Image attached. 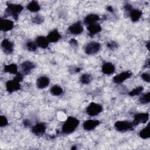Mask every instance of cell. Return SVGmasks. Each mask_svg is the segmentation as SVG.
<instances>
[{
  "mask_svg": "<svg viewBox=\"0 0 150 150\" xmlns=\"http://www.w3.org/2000/svg\"><path fill=\"white\" fill-rule=\"evenodd\" d=\"M79 124V121L75 117H69L62 126V131L66 134H69L74 131Z\"/></svg>",
  "mask_w": 150,
  "mask_h": 150,
  "instance_id": "6da1fadb",
  "label": "cell"
},
{
  "mask_svg": "<svg viewBox=\"0 0 150 150\" xmlns=\"http://www.w3.org/2000/svg\"><path fill=\"white\" fill-rule=\"evenodd\" d=\"M23 6L20 4H7V8L5 10V14L8 15H12V17L17 20L19 13L23 11Z\"/></svg>",
  "mask_w": 150,
  "mask_h": 150,
  "instance_id": "7a4b0ae2",
  "label": "cell"
},
{
  "mask_svg": "<svg viewBox=\"0 0 150 150\" xmlns=\"http://www.w3.org/2000/svg\"><path fill=\"white\" fill-rule=\"evenodd\" d=\"M115 128L119 132H126L132 130L134 125L132 123L127 121H118L114 124Z\"/></svg>",
  "mask_w": 150,
  "mask_h": 150,
  "instance_id": "3957f363",
  "label": "cell"
},
{
  "mask_svg": "<svg viewBox=\"0 0 150 150\" xmlns=\"http://www.w3.org/2000/svg\"><path fill=\"white\" fill-rule=\"evenodd\" d=\"M103 110V107L96 103H91L86 108V112L90 116H95L100 114Z\"/></svg>",
  "mask_w": 150,
  "mask_h": 150,
  "instance_id": "277c9868",
  "label": "cell"
},
{
  "mask_svg": "<svg viewBox=\"0 0 150 150\" xmlns=\"http://www.w3.org/2000/svg\"><path fill=\"white\" fill-rule=\"evenodd\" d=\"M101 48V45L97 42H91L88 43L85 47V53L88 55H92L97 53Z\"/></svg>",
  "mask_w": 150,
  "mask_h": 150,
  "instance_id": "5b68a950",
  "label": "cell"
},
{
  "mask_svg": "<svg viewBox=\"0 0 150 150\" xmlns=\"http://www.w3.org/2000/svg\"><path fill=\"white\" fill-rule=\"evenodd\" d=\"M6 88L8 93H12L14 91L21 89L20 82L15 80L14 79L12 80H9L6 83Z\"/></svg>",
  "mask_w": 150,
  "mask_h": 150,
  "instance_id": "8992f818",
  "label": "cell"
},
{
  "mask_svg": "<svg viewBox=\"0 0 150 150\" xmlns=\"http://www.w3.org/2000/svg\"><path fill=\"white\" fill-rule=\"evenodd\" d=\"M149 119V114L146 112L139 113L134 116V119L132 122L134 126L138 125L139 124L145 123Z\"/></svg>",
  "mask_w": 150,
  "mask_h": 150,
  "instance_id": "52a82bcc",
  "label": "cell"
},
{
  "mask_svg": "<svg viewBox=\"0 0 150 150\" xmlns=\"http://www.w3.org/2000/svg\"><path fill=\"white\" fill-rule=\"evenodd\" d=\"M3 51L6 54H11L13 50V43L7 39H5L1 43Z\"/></svg>",
  "mask_w": 150,
  "mask_h": 150,
  "instance_id": "ba28073f",
  "label": "cell"
},
{
  "mask_svg": "<svg viewBox=\"0 0 150 150\" xmlns=\"http://www.w3.org/2000/svg\"><path fill=\"white\" fill-rule=\"evenodd\" d=\"M131 76V73L130 71H124L114 76L113 78V81L116 84H120L129 79Z\"/></svg>",
  "mask_w": 150,
  "mask_h": 150,
  "instance_id": "9c48e42d",
  "label": "cell"
},
{
  "mask_svg": "<svg viewBox=\"0 0 150 150\" xmlns=\"http://www.w3.org/2000/svg\"><path fill=\"white\" fill-rule=\"evenodd\" d=\"M69 31L73 35H79L83 31V27L80 22H77L69 27Z\"/></svg>",
  "mask_w": 150,
  "mask_h": 150,
  "instance_id": "30bf717a",
  "label": "cell"
},
{
  "mask_svg": "<svg viewBox=\"0 0 150 150\" xmlns=\"http://www.w3.org/2000/svg\"><path fill=\"white\" fill-rule=\"evenodd\" d=\"M100 124V121L98 120H88L84 122L83 124V127L84 129L86 131H91L94 129L97 126H98Z\"/></svg>",
  "mask_w": 150,
  "mask_h": 150,
  "instance_id": "8fae6325",
  "label": "cell"
},
{
  "mask_svg": "<svg viewBox=\"0 0 150 150\" xmlns=\"http://www.w3.org/2000/svg\"><path fill=\"white\" fill-rule=\"evenodd\" d=\"M14 26L13 22L9 19H1V29L4 32H7L11 29Z\"/></svg>",
  "mask_w": 150,
  "mask_h": 150,
  "instance_id": "7c38bea8",
  "label": "cell"
},
{
  "mask_svg": "<svg viewBox=\"0 0 150 150\" xmlns=\"http://www.w3.org/2000/svg\"><path fill=\"white\" fill-rule=\"evenodd\" d=\"M46 125L44 123H38L32 128V132L38 136L42 135L46 130Z\"/></svg>",
  "mask_w": 150,
  "mask_h": 150,
  "instance_id": "4fadbf2b",
  "label": "cell"
},
{
  "mask_svg": "<svg viewBox=\"0 0 150 150\" xmlns=\"http://www.w3.org/2000/svg\"><path fill=\"white\" fill-rule=\"evenodd\" d=\"M35 67L34 63L30 61H25L23 62L21 64V69L22 72L25 74H28L30 73L32 69H33Z\"/></svg>",
  "mask_w": 150,
  "mask_h": 150,
  "instance_id": "5bb4252c",
  "label": "cell"
},
{
  "mask_svg": "<svg viewBox=\"0 0 150 150\" xmlns=\"http://www.w3.org/2000/svg\"><path fill=\"white\" fill-rule=\"evenodd\" d=\"M47 38L49 42L55 43L61 38V35L57 29H54L48 34Z\"/></svg>",
  "mask_w": 150,
  "mask_h": 150,
  "instance_id": "9a60e30c",
  "label": "cell"
},
{
  "mask_svg": "<svg viewBox=\"0 0 150 150\" xmlns=\"http://www.w3.org/2000/svg\"><path fill=\"white\" fill-rule=\"evenodd\" d=\"M101 71L105 74H107V75L111 74L114 73L115 71V66H114V64H112L111 63H109V62L105 63L104 64H103L102 66Z\"/></svg>",
  "mask_w": 150,
  "mask_h": 150,
  "instance_id": "2e32d148",
  "label": "cell"
},
{
  "mask_svg": "<svg viewBox=\"0 0 150 150\" xmlns=\"http://www.w3.org/2000/svg\"><path fill=\"white\" fill-rule=\"evenodd\" d=\"M36 43L37 46H38L39 47L43 49H45L47 47V46H49V42L47 37L43 36H39L37 37L36 39Z\"/></svg>",
  "mask_w": 150,
  "mask_h": 150,
  "instance_id": "e0dca14e",
  "label": "cell"
},
{
  "mask_svg": "<svg viewBox=\"0 0 150 150\" xmlns=\"http://www.w3.org/2000/svg\"><path fill=\"white\" fill-rule=\"evenodd\" d=\"M50 82V80L47 77L41 76L37 79L36 85L39 88H44L46 87Z\"/></svg>",
  "mask_w": 150,
  "mask_h": 150,
  "instance_id": "ac0fdd59",
  "label": "cell"
},
{
  "mask_svg": "<svg viewBox=\"0 0 150 150\" xmlns=\"http://www.w3.org/2000/svg\"><path fill=\"white\" fill-rule=\"evenodd\" d=\"M87 30L89 32V35L92 36L100 32L101 30V27L99 24L95 23L88 25L87 26Z\"/></svg>",
  "mask_w": 150,
  "mask_h": 150,
  "instance_id": "d6986e66",
  "label": "cell"
},
{
  "mask_svg": "<svg viewBox=\"0 0 150 150\" xmlns=\"http://www.w3.org/2000/svg\"><path fill=\"white\" fill-rule=\"evenodd\" d=\"M100 19V17L98 15L96 14H89L87 16H86L84 19V22L88 25L95 23L97 21H98Z\"/></svg>",
  "mask_w": 150,
  "mask_h": 150,
  "instance_id": "ffe728a7",
  "label": "cell"
},
{
  "mask_svg": "<svg viewBox=\"0 0 150 150\" xmlns=\"http://www.w3.org/2000/svg\"><path fill=\"white\" fill-rule=\"evenodd\" d=\"M142 11L137 9H132L129 11V16L132 22H137L142 15Z\"/></svg>",
  "mask_w": 150,
  "mask_h": 150,
  "instance_id": "44dd1931",
  "label": "cell"
},
{
  "mask_svg": "<svg viewBox=\"0 0 150 150\" xmlns=\"http://www.w3.org/2000/svg\"><path fill=\"white\" fill-rule=\"evenodd\" d=\"M27 9L30 12H36L40 9V6L37 1H32L27 5Z\"/></svg>",
  "mask_w": 150,
  "mask_h": 150,
  "instance_id": "7402d4cb",
  "label": "cell"
},
{
  "mask_svg": "<svg viewBox=\"0 0 150 150\" xmlns=\"http://www.w3.org/2000/svg\"><path fill=\"white\" fill-rule=\"evenodd\" d=\"M4 70L5 72L16 74L18 73V67L16 64L12 63L8 65H5L4 66Z\"/></svg>",
  "mask_w": 150,
  "mask_h": 150,
  "instance_id": "603a6c76",
  "label": "cell"
},
{
  "mask_svg": "<svg viewBox=\"0 0 150 150\" xmlns=\"http://www.w3.org/2000/svg\"><path fill=\"white\" fill-rule=\"evenodd\" d=\"M139 137L143 139H147L150 137L149 124H148L144 128L139 132Z\"/></svg>",
  "mask_w": 150,
  "mask_h": 150,
  "instance_id": "cb8c5ba5",
  "label": "cell"
},
{
  "mask_svg": "<svg viewBox=\"0 0 150 150\" xmlns=\"http://www.w3.org/2000/svg\"><path fill=\"white\" fill-rule=\"evenodd\" d=\"M63 92V91L62 88L57 85H54L50 88V93L54 96H59L62 94Z\"/></svg>",
  "mask_w": 150,
  "mask_h": 150,
  "instance_id": "d4e9b609",
  "label": "cell"
},
{
  "mask_svg": "<svg viewBox=\"0 0 150 150\" xmlns=\"http://www.w3.org/2000/svg\"><path fill=\"white\" fill-rule=\"evenodd\" d=\"M92 80V77L89 74H83L80 78V81L82 84H87Z\"/></svg>",
  "mask_w": 150,
  "mask_h": 150,
  "instance_id": "484cf974",
  "label": "cell"
},
{
  "mask_svg": "<svg viewBox=\"0 0 150 150\" xmlns=\"http://www.w3.org/2000/svg\"><path fill=\"white\" fill-rule=\"evenodd\" d=\"M149 95H150V93L149 92L142 95V96L139 99V103L141 104H146L149 103L150 101Z\"/></svg>",
  "mask_w": 150,
  "mask_h": 150,
  "instance_id": "4316f807",
  "label": "cell"
},
{
  "mask_svg": "<svg viewBox=\"0 0 150 150\" xmlns=\"http://www.w3.org/2000/svg\"><path fill=\"white\" fill-rule=\"evenodd\" d=\"M144 90V88L142 86H139L135 88H134L132 91H131L129 93V95L131 96H138L139 95L142 91Z\"/></svg>",
  "mask_w": 150,
  "mask_h": 150,
  "instance_id": "83f0119b",
  "label": "cell"
},
{
  "mask_svg": "<svg viewBox=\"0 0 150 150\" xmlns=\"http://www.w3.org/2000/svg\"><path fill=\"white\" fill-rule=\"evenodd\" d=\"M26 46L29 50L33 52L36 50L38 46H37L36 42H34L33 41H32V40H28L26 42Z\"/></svg>",
  "mask_w": 150,
  "mask_h": 150,
  "instance_id": "f1b7e54d",
  "label": "cell"
},
{
  "mask_svg": "<svg viewBox=\"0 0 150 150\" xmlns=\"http://www.w3.org/2000/svg\"><path fill=\"white\" fill-rule=\"evenodd\" d=\"M8 124V120L6 117L4 115H1L0 117V127H4L7 125Z\"/></svg>",
  "mask_w": 150,
  "mask_h": 150,
  "instance_id": "f546056e",
  "label": "cell"
},
{
  "mask_svg": "<svg viewBox=\"0 0 150 150\" xmlns=\"http://www.w3.org/2000/svg\"><path fill=\"white\" fill-rule=\"evenodd\" d=\"M43 21V18L41 16L37 15L32 19V22L36 24H40Z\"/></svg>",
  "mask_w": 150,
  "mask_h": 150,
  "instance_id": "4dcf8cb0",
  "label": "cell"
},
{
  "mask_svg": "<svg viewBox=\"0 0 150 150\" xmlns=\"http://www.w3.org/2000/svg\"><path fill=\"white\" fill-rule=\"evenodd\" d=\"M107 47L111 50H114L115 49L118 47V44L117 42L114 41H112L107 43Z\"/></svg>",
  "mask_w": 150,
  "mask_h": 150,
  "instance_id": "1f68e13d",
  "label": "cell"
},
{
  "mask_svg": "<svg viewBox=\"0 0 150 150\" xmlns=\"http://www.w3.org/2000/svg\"><path fill=\"white\" fill-rule=\"evenodd\" d=\"M141 77H142V79L144 81H146V82H148V83H149V82L150 81V76H149V74L148 73H144L143 74H142Z\"/></svg>",
  "mask_w": 150,
  "mask_h": 150,
  "instance_id": "d6a6232c",
  "label": "cell"
},
{
  "mask_svg": "<svg viewBox=\"0 0 150 150\" xmlns=\"http://www.w3.org/2000/svg\"><path fill=\"white\" fill-rule=\"evenodd\" d=\"M15 80L18 81L19 82H21L22 81L23 79V76L22 74H21V73H17L15 76V77L13 78Z\"/></svg>",
  "mask_w": 150,
  "mask_h": 150,
  "instance_id": "836d02e7",
  "label": "cell"
},
{
  "mask_svg": "<svg viewBox=\"0 0 150 150\" xmlns=\"http://www.w3.org/2000/svg\"><path fill=\"white\" fill-rule=\"evenodd\" d=\"M69 43H70V44L72 46H73V47H76V46H77V40H76V39H71L70 40Z\"/></svg>",
  "mask_w": 150,
  "mask_h": 150,
  "instance_id": "e575fe53",
  "label": "cell"
},
{
  "mask_svg": "<svg viewBox=\"0 0 150 150\" xmlns=\"http://www.w3.org/2000/svg\"><path fill=\"white\" fill-rule=\"evenodd\" d=\"M124 8H125V9L126 11H130L132 9V6H131V5L130 4H127L125 5Z\"/></svg>",
  "mask_w": 150,
  "mask_h": 150,
  "instance_id": "d590c367",
  "label": "cell"
},
{
  "mask_svg": "<svg viewBox=\"0 0 150 150\" xmlns=\"http://www.w3.org/2000/svg\"><path fill=\"white\" fill-rule=\"evenodd\" d=\"M23 123L24 125L26 126V127H29V126L30 125V122L29 120H24L23 122Z\"/></svg>",
  "mask_w": 150,
  "mask_h": 150,
  "instance_id": "8d00e7d4",
  "label": "cell"
},
{
  "mask_svg": "<svg viewBox=\"0 0 150 150\" xmlns=\"http://www.w3.org/2000/svg\"><path fill=\"white\" fill-rule=\"evenodd\" d=\"M107 10L110 11V12H112L113 11V8L111 6H109L107 7Z\"/></svg>",
  "mask_w": 150,
  "mask_h": 150,
  "instance_id": "74e56055",
  "label": "cell"
},
{
  "mask_svg": "<svg viewBox=\"0 0 150 150\" xmlns=\"http://www.w3.org/2000/svg\"><path fill=\"white\" fill-rule=\"evenodd\" d=\"M149 60L148 59V60L146 61V63H145V65L146 66V67H149Z\"/></svg>",
  "mask_w": 150,
  "mask_h": 150,
  "instance_id": "f35d334b",
  "label": "cell"
},
{
  "mask_svg": "<svg viewBox=\"0 0 150 150\" xmlns=\"http://www.w3.org/2000/svg\"><path fill=\"white\" fill-rule=\"evenodd\" d=\"M149 42H148V43H147V45H146V47H147V49L149 50Z\"/></svg>",
  "mask_w": 150,
  "mask_h": 150,
  "instance_id": "ab89813d",
  "label": "cell"
}]
</instances>
